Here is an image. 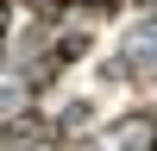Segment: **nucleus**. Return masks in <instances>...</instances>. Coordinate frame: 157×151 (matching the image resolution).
Listing matches in <instances>:
<instances>
[{
	"mask_svg": "<svg viewBox=\"0 0 157 151\" xmlns=\"http://www.w3.org/2000/svg\"><path fill=\"white\" fill-rule=\"evenodd\" d=\"M0 50H6V0H0Z\"/></svg>",
	"mask_w": 157,
	"mask_h": 151,
	"instance_id": "f257e3e1",
	"label": "nucleus"
}]
</instances>
